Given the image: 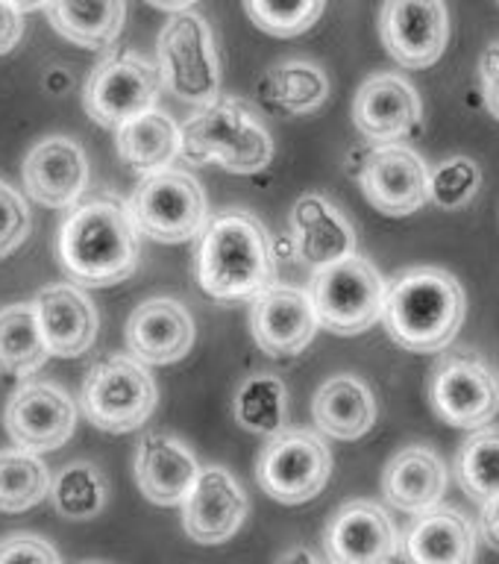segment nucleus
Returning <instances> with one entry per match:
<instances>
[{"mask_svg": "<svg viewBox=\"0 0 499 564\" xmlns=\"http://www.w3.org/2000/svg\"><path fill=\"white\" fill-rule=\"evenodd\" d=\"M479 83H482L485 109L499 121V42L485 47L482 59H479Z\"/></svg>", "mask_w": 499, "mask_h": 564, "instance_id": "nucleus-39", "label": "nucleus"}, {"mask_svg": "<svg viewBox=\"0 0 499 564\" xmlns=\"http://www.w3.org/2000/svg\"><path fill=\"white\" fill-rule=\"evenodd\" d=\"M465 317V289L444 268H409L386 285L382 324L403 350L444 352Z\"/></svg>", "mask_w": 499, "mask_h": 564, "instance_id": "nucleus-1", "label": "nucleus"}, {"mask_svg": "<svg viewBox=\"0 0 499 564\" xmlns=\"http://www.w3.org/2000/svg\"><path fill=\"white\" fill-rule=\"evenodd\" d=\"M197 280L215 300H253L276 282L268 229L250 212H224L206 220L197 247Z\"/></svg>", "mask_w": 499, "mask_h": 564, "instance_id": "nucleus-3", "label": "nucleus"}, {"mask_svg": "<svg viewBox=\"0 0 499 564\" xmlns=\"http://www.w3.org/2000/svg\"><path fill=\"white\" fill-rule=\"evenodd\" d=\"M276 564H317V558L308 550H291V553H285Z\"/></svg>", "mask_w": 499, "mask_h": 564, "instance_id": "nucleus-43", "label": "nucleus"}, {"mask_svg": "<svg viewBox=\"0 0 499 564\" xmlns=\"http://www.w3.org/2000/svg\"><path fill=\"white\" fill-rule=\"evenodd\" d=\"M150 7L165 9V12H185V9H192L197 0H148Z\"/></svg>", "mask_w": 499, "mask_h": 564, "instance_id": "nucleus-42", "label": "nucleus"}, {"mask_svg": "<svg viewBox=\"0 0 499 564\" xmlns=\"http://www.w3.org/2000/svg\"><path fill=\"white\" fill-rule=\"evenodd\" d=\"M59 262L79 285L109 289L130 280L139 264V229L130 209L112 197L74 206L59 229Z\"/></svg>", "mask_w": 499, "mask_h": 564, "instance_id": "nucleus-2", "label": "nucleus"}, {"mask_svg": "<svg viewBox=\"0 0 499 564\" xmlns=\"http://www.w3.org/2000/svg\"><path fill=\"white\" fill-rule=\"evenodd\" d=\"M159 391L148 365L132 356H109L91 365L83 382V409L104 432H132L156 409Z\"/></svg>", "mask_w": 499, "mask_h": 564, "instance_id": "nucleus-8", "label": "nucleus"}, {"mask_svg": "<svg viewBox=\"0 0 499 564\" xmlns=\"http://www.w3.org/2000/svg\"><path fill=\"white\" fill-rule=\"evenodd\" d=\"M24 12L15 9L9 0H0V56L9 53L24 35Z\"/></svg>", "mask_w": 499, "mask_h": 564, "instance_id": "nucleus-40", "label": "nucleus"}, {"mask_svg": "<svg viewBox=\"0 0 499 564\" xmlns=\"http://www.w3.org/2000/svg\"><path fill=\"white\" fill-rule=\"evenodd\" d=\"M35 303H12L0 312V373L7 377H33L47 361Z\"/></svg>", "mask_w": 499, "mask_h": 564, "instance_id": "nucleus-29", "label": "nucleus"}, {"mask_svg": "<svg viewBox=\"0 0 499 564\" xmlns=\"http://www.w3.org/2000/svg\"><path fill=\"white\" fill-rule=\"evenodd\" d=\"M479 532L465 511L438 502L412 514L400 538L405 564H476Z\"/></svg>", "mask_w": 499, "mask_h": 564, "instance_id": "nucleus-20", "label": "nucleus"}, {"mask_svg": "<svg viewBox=\"0 0 499 564\" xmlns=\"http://www.w3.org/2000/svg\"><path fill=\"white\" fill-rule=\"evenodd\" d=\"M447 491V467L441 456L426 444L403 447L382 474V494L394 509L417 514L438 506Z\"/></svg>", "mask_w": 499, "mask_h": 564, "instance_id": "nucleus-25", "label": "nucleus"}, {"mask_svg": "<svg viewBox=\"0 0 499 564\" xmlns=\"http://www.w3.org/2000/svg\"><path fill=\"white\" fill-rule=\"evenodd\" d=\"M118 156L139 174H153L162 167H171L180 156V127L171 121V115L150 109V112L130 118L115 130Z\"/></svg>", "mask_w": 499, "mask_h": 564, "instance_id": "nucleus-28", "label": "nucleus"}, {"mask_svg": "<svg viewBox=\"0 0 499 564\" xmlns=\"http://www.w3.org/2000/svg\"><path fill=\"white\" fill-rule=\"evenodd\" d=\"M333 476V453L308 430L271 435L256 462V482L271 500L285 506L315 500Z\"/></svg>", "mask_w": 499, "mask_h": 564, "instance_id": "nucleus-9", "label": "nucleus"}, {"mask_svg": "<svg viewBox=\"0 0 499 564\" xmlns=\"http://www.w3.org/2000/svg\"><path fill=\"white\" fill-rule=\"evenodd\" d=\"M312 417L317 430L326 432L329 438L356 441L368 435L377 423V397L359 377L338 373L317 388L312 400Z\"/></svg>", "mask_w": 499, "mask_h": 564, "instance_id": "nucleus-26", "label": "nucleus"}, {"mask_svg": "<svg viewBox=\"0 0 499 564\" xmlns=\"http://www.w3.org/2000/svg\"><path fill=\"white\" fill-rule=\"evenodd\" d=\"M180 153L192 165H218L247 176L271 165L273 139L247 104L211 100L180 130Z\"/></svg>", "mask_w": 499, "mask_h": 564, "instance_id": "nucleus-4", "label": "nucleus"}, {"mask_svg": "<svg viewBox=\"0 0 499 564\" xmlns=\"http://www.w3.org/2000/svg\"><path fill=\"white\" fill-rule=\"evenodd\" d=\"M51 491V470L24 447L0 449V511L18 514L39 506Z\"/></svg>", "mask_w": 499, "mask_h": 564, "instance_id": "nucleus-33", "label": "nucleus"}, {"mask_svg": "<svg viewBox=\"0 0 499 564\" xmlns=\"http://www.w3.org/2000/svg\"><path fill=\"white\" fill-rule=\"evenodd\" d=\"M250 329L259 350L273 359L303 352L317 333V315L308 291L282 282L268 285L262 294L253 297Z\"/></svg>", "mask_w": 499, "mask_h": 564, "instance_id": "nucleus-16", "label": "nucleus"}, {"mask_svg": "<svg viewBox=\"0 0 499 564\" xmlns=\"http://www.w3.org/2000/svg\"><path fill=\"white\" fill-rule=\"evenodd\" d=\"M386 285L377 264L352 253L341 262L317 268L312 276V306L317 326L335 335H359L382 317Z\"/></svg>", "mask_w": 499, "mask_h": 564, "instance_id": "nucleus-6", "label": "nucleus"}, {"mask_svg": "<svg viewBox=\"0 0 499 564\" xmlns=\"http://www.w3.org/2000/svg\"><path fill=\"white\" fill-rule=\"evenodd\" d=\"M432 412L456 430H479L499 412V379L474 350L444 352L430 379Z\"/></svg>", "mask_w": 499, "mask_h": 564, "instance_id": "nucleus-11", "label": "nucleus"}, {"mask_svg": "<svg viewBox=\"0 0 499 564\" xmlns=\"http://www.w3.org/2000/svg\"><path fill=\"white\" fill-rule=\"evenodd\" d=\"M236 421L253 435H276L285 430L289 391L273 373H253L236 391Z\"/></svg>", "mask_w": 499, "mask_h": 564, "instance_id": "nucleus-32", "label": "nucleus"}, {"mask_svg": "<svg viewBox=\"0 0 499 564\" xmlns=\"http://www.w3.org/2000/svg\"><path fill=\"white\" fill-rule=\"evenodd\" d=\"M0 564H62V558L42 535L12 532L0 541Z\"/></svg>", "mask_w": 499, "mask_h": 564, "instance_id": "nucleus-38", "label": "nucleus"}, {"mask_svg": "<svg viewBox=\"0 0 499 564\" xmlns=\"http://www.w3.org/2000/svg\"><path fill=\"white\" fill-rule=\"evenodd\" d=\"M359 180L370 206L388 218H405L430 203V165L405 144H377Z\"/></svg>", "mask_w": 499, "mask_h": 564, "instance_id": "nucleus-13", "label": "nucleus"}, {"mask_svg": "<svg viewBox=\"0 0 499 564\" xmlns=\"http://www.w3.org/2000/svg\"><path fill=\"white\" fill-rule=\"evenodd\" d=\"M30 236V209L24 194L0 180V259L15 253Z\"/></svg>", "mask_w": 499, "mask_h": 564, "instance_id": "nucleus-37", "label": "nucleus"}, {"mask_svg": "<svg viewBox=\"0 0 499 564\" xmlns=\"http://www.w3.org/2000/svg\"><path fill=\"white\" fill-rule=\"evenodd\" d=\"M264 97L282 112L308 115L321 109L329 97V77L312 59H285L273 65L264 77Z\"/></svg>", "mask_w": 499, "mask_h": 564, "instance_id": "nucleus-30", "label": "nucleus"}, {"mask_svg": "<svg viewBox=\"0 0 499 564\" xmlns=\"http://www.w3.org/2000/svg\"><path fill=\"white\" fill-rule=\"evenodd\" d=\"M47 497L62 518L88 520L104 511L109 482H106L104 470L91 462H70L56 470Z\"/></svg>", "mask_w": 499, "mask_h": 564, "instance_id": "nucleus-31", "label": "nucleus"}, {"mask_svg": "<svg viewBox=\"0 0 499 564\" xmlns=\"http://www.w3.org/2000/svg\"><path fill=\"white\" fill-rule=\"evenodd\" d=\"M200 465L183 441L165 432H150L139 444L135 482L141 494L156 506H180L192 491Z\"/></svg>", "mask_w": 499, "mask_h": 564, "instance_id": "nucleus-24", "label": "nucleus"}, {"mask_svg": "<svg viewBox=\"0 0 499 564\" xmlns=\"http://www.w3.org/2000/svg\"><path fill=\"white\" fill-rule=\"evenodd\" d=\"M479 532H482L485 544L491 550H499V497L482 502V514H479Z\"/></svg>", "mask_w": 499, "mask_h": 564, "instance_id": "nucleus-41", "label": "nucleus"}, {"mask_svg": "<svg viewBox=\"0 0 499 564\" xmlns=\"http://www.w3.org/2000/svg\"><path fill=\"white\" fill-rule=\"evenodd\" d=\"M159 70L132 51H115L88 74L83 106L100 127L118 130L130 118L156 109Z\"/></svg>", "mask_w": 499, "mask_h": 564, "instance_id": "nucleus-10", "label": "nucleus"}, {"mask_svg": "<svg viewBox=\"0 0 499 564\" xmlns=\"http://www.w3.org/2000/svg\"><path fill=\"white\" fill-rule=\"evenodd\" d=\"M194 344V321L180 300H144L127 321V350L141 365H174Z\"/></svg>", "mask_w": 499, "mask_h": 564, "instance_id": "nucleus-21", "label": "nucleus"}, {"mask_svg": "<svg viewBox=\"0 0 499 564\" xmlns=\"http://www.w3.org/2000/svg\"><path fill=\"white\" fill-rule=\"evenodd\" d=\"M183 527L197 544H224L236 535L247 518L245 488L227 467H200L192 491L185 494Z\"/></svg>", "mask_w": 499, "mask_h": 564, "instance_id": "nucleus-18", "label": "nucleus"}, {"mask_svg": "<svg viewBox=\"0 0 499 564\" xmlns=\"http://www.w3.org/2000/svg\"><path fill=\"white\" fill-rule=\"evenodd\" d=\"M3 423L18 447L47 453L68 444L77 426V405L65 388L53 382H24L9 397Z\"/></svg>", "mask_w": 499, "mask_h": 564, "instance_id": "nucleus-14", "label": "nucleus"}, {"mask_svg": "<svg viewBox=\"0 0 499 564\" xmlns=\"http://www.w3.org/2000/svg\"><path fill=\"white\" fill-rule=\"evenodd\" d=\"M329 564H391L400 553V535L391 514L370 500H350L324 529Z\"/></svg>", "mask_w": 499, "mask_h": 564, "instance_id": "nucleus-15", "label": "nucleus"}, {"mask_svg": "<svg viewBox=\"0 0 499 564\" xmlns=\"http://www.w3.org/2000/svg\"><path fill=\"white\" fill-rule=\"evenodd\" d=\"M159 83L167 95L192 106L218 100L220 59L206 18L185 9L162 26L156 42Z\"/></svg>", "mask_w": 499, "mask_h": 564, "instance_id": "nucleus-5", "label": "nucleus"}, {"mask_svg": "<svg viewBox=\"0 0 499 564\" xmlns=\"http://www.w3.org/2000/svg\"><path fill=\"white\" fill-rule=\"evenodd\" d=\"M245 9L262 33L294 39L317 24L326 0H245Z\"/></svg>", "mask_w": 499, "mask_h": 564, "instance_id": "nucleus-35", "label": "nucleus"}, {"mask_svg": "<svg viewBox=\"0 0 499 564\" xmlns=\"http://www.w3.org/2000/svg\"><path fill=\"white\" fill-rule=\"evenodd\" d=\"M53 30L86 51H109L123 33L127 0H47Z\"/></svg>", "mask_w": 499, "mask_h": 564, "instance_id": "nucleus-27", "label": "nucleus"}, {"mask_svg": "<svg viewBox=\"0 0 499 564\" xmlns=\"http://www.w3.org/2000/svg\"><path fill=\"white\" fill-rule=\"evenodd\" d=\"M21 176L35 203L47 209H74V203L88 188L86 150L68 135H47L30 148Z\"/></svg>", "mask_w": 499, "mask_h": 564, "instance_id": "nucleus-19", "label": "nucleus"}, {"mask_svg": "<svg viewBox=\"0 0 499 564\" xmlns=\"http://www.w3.org/2000/svg\"><path fill=\"white\" fill-rule=\"evenodd\" d=\"M9 3L21 12H35V9L47 7V0H9Z\"/></svg>", "mask_w": 499, "mask_h": 564, "instance_id": "nucleus-44", "label": "nucleus"}, {"mask_svg": "<svg viewBox=\"0 0 499 564\" xmlns=\"http://www.w3.org/2000/svg\"><path fill=\"white\" fill-rule=\"evenodd\" d=\"M379 35L388 56L400 68H432L449 42V15L444 0H386Z\"/></svg>", "mask_w": 499, "mask_h": 564, "instance_id": "nucleus-12", "label": "nucleus"}, {"mask_svg": "<svg viewBox=\"0 0 499 564\" xmlns=\"http://www.w3.org/2000/svg\"><path fill=\"white\" fill-rule=\"evenodd\" d=\"M482 188V167L470 156H449L430 171V203L444 212L465 209Z\"/></svg>", "mask_w": 499, "mask_h": 564, "instance_id": "nucleus-36", "label": "nucleus"}, {"mask_svg": "<svg viewBox=\"0 0 499 564\" xmlns=\"http://www.w3.org/2000/svg\"><path fill=\"white\" fill-rule=\"evenodd\" d=\"M421 115L423 104L417 88L394 70L365 79L352 100L356 130L373 144H400L421 123Z\"/></svg>", "mask_w": 499, "mask_h": 564, "instance_id": "nucleus-17", "label": "nucleus"}, {"mask_svg": "<svg viewBox=\"0 0 499 564\" xmlns=\"http://www.w3.org/2000/svg\"><path fill=\"white\" fill-rule=\"evenodd\" d=\"M356 229L324 194H303L291 209V247L312 268L341 262L356 253Z\"/></svg>", "mask_w": 499, "mask_h": 564, "instance_id": "nucleus-22", "label": "nucleus"}, {"mask_svg": "<svg viewBox=\"0 0 499 564\" xmlns=\"http://www.w3.org/2000/svg\"><path fill=\"white\" fill-rule=\"evenodd\" d=\"M130 218L139 236L162 245H183L200 236L209 220L203 185L185 171L162 167L141 176L130 197Z\"/></svg>", "mask_w": 499, "mask_h": 564, "instance_id": "nucleus-7", "label": "nucleus"}, {"mask_svg": "<svg viewBox=\"0 0 499 564\" xmlns=\"http://www.w3.org/2000/svg\"><path fill=\"white\" fill-rule=\"evenodd\" d=\"M35 315L42 326L44 344L51 356L59 359H77L95 344L100 315L86 291H79L70 282L47 285L35 297Z\"/></svg>", "mask_w": 499, "mask_h": 564, "instance_id": "nucleus-23", "label": "nucleus"}, {"mask_svg": "<svg viewBox=\"0 0 499 564\" xmlns=\"http://www.w3.org/2000/svg\"><path fill=\"white\" fill-rule=\"evenodd\" d=\"M458 485L479 506L499 497V426L485 423L470 432L456 456Z\"/></svg>", "mask_w": 499, "mask_h": 564, "instance_id": "nucleus-34", "label": "nucleus"}]
</instances>
